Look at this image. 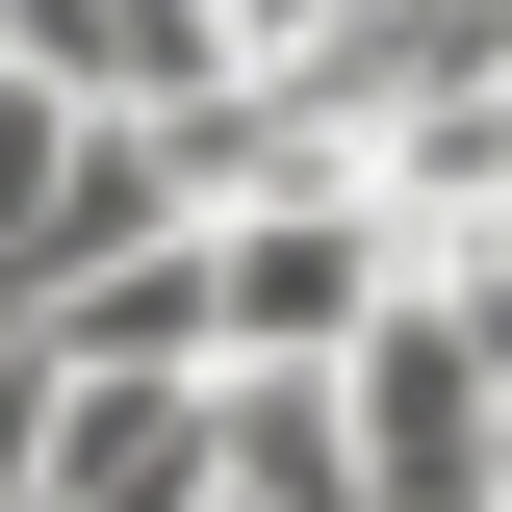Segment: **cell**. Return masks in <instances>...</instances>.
Wrapping results in <instances>:
<instances>
[{
	"mask_svg": "<svg viewBox=\"0 0 512 512\" xmlns=\"http://www.w3.org/2000/svg\"><path fill=\"white\" fill-rule=\"evenodd\" d=\"M487 410H512V359L436 308V282H384V333L333 359V436H359V512H487Z\"/></svg>",
	"mask_w": 512,
	"mask_h": 512,
	"instance_id": "1",
	"label": "cell"
},
{
	"mask_svg": "<svg viewBox=\"0 0 512 512\" xmlns=\"http://www.w3.org/2000/svg\"><path fill=\"white\" fill-rule=\"evenodd\" d=\"M410 256L359 231V180H282V205H205V359H359Z\"/></svg>",
	"mask_w": 512,
	"mask_h": 512,
	"instance_id": "2",
	"label": "cell"
},
{
	"mask_svg": "<svg viewBox=\"0 0 512 512\" xmlns=\"http://www.w3.org/2000/svg\"><path fill=\"white\" fill-rule=\"evenodd\" d=\"M26 512H205V384H77V359H52Z\"/></svg>",
	"mask_w": 512,
	"mask_h": 512,
	"instance_id": "3",
	"label": "cell"
},
{
	"mask_svg": "<svg viewBox=\"0 0 512 512\" xmlns=\"http://www.w3.org/2000/svg\"><path fill=\"white\" fill-rule=\"evenodd\" d=\"M487 512H512V410H487Z\"/></svg>",
	"mask_w": 512,
	"mask_h": 512,
	"instance_id": "4",
	"label": "cell"
}]
</instances>
